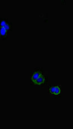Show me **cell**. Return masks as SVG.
<instances>
[{"mask_svg": "<svg viewBox=\"0 0 73 129\" xmlns=\"http://www.w3.org/2000/svg\"><path fill=\"white\" fill-rule=\"evenodd\" d=\"M3 28H4L5 29L7 30V31H9V30H11V28H12L11 23H8L7 22V23H6V25H5V26L3 27Z\"/></svg>", "mask_w": 73, "mask_h": 129, "instance_id": "obj_5", "label": "cell"}, {"mask_svg": "<svg viewBox=\"0 0 73 129\" xmlns=\"http://www.w3.org/2000/svg\"><path fill=\"white\" fill-rule=\"evenodd\" d=\"M7 23V21L6 19H0V28H3Z\"/></svg>", "mask_w": 73, "mask_h": 129, "instance_id": "obj_6", "label": "cell"}, {"mask_svg": "<svg viewBox=\"0 0 73 129\" xmlns=\"http://www.w3.org/2000/svg\"><path fill=\"white\" fill-rule=\"evenodd\" d=\"M7 35V31L4 28H0V38L5 39Z\"/></svg>", "mask_w": 73, "mask_h": 129, "instance_id": "obj_2", "label": "cell"}, {"mask_svg": "<svg viewBox=\"0 0 73 129\" xmlns=\"http://www.w3.org/2000/svg\"><path fill=\"white\" fill-rule=\"evenodd\" d=\"M41 76H42V73L40 71H36L35 73H34L31 77V80L32 81H34L37 79L39 77H40Z\"/></svg>", "mask_w": 73, "mask_h": 129, "instance_id": "obj_3", "label": "cell"}, {"mask_svg": "<svg viewBox=\"0 0 73 129\" xmlns=\"http://www.w3.org/2000/svg\"><path fill=\"white\" fill-rule=\"evenodd\" d=\"M45 77L42 75L40 77H39L36 80L33 81V83L35 84H37V85H41V84H43L45 82Z\"/></svg>", "mask_w": 73, "mask_h": 129, "instance_id": "obj_1", "label": "cell"}, {"mask_svg": "<svg viewBox=\"0 0 73 129\" xmlns=\"http://www.w3.org/2000/svg\"><path fill=\"white\" fill-rule=\"evenodd\" d=\"M55 86L51 87L50 89H49V91H50L51 94H54V92H55Z\"/></svg>", "mask_w": 73, "mask_h": 129, "instance_id": "obj_7", "label": "cell"}, {"mask_svg": "<svg viewBox=\"0 0 73 129\" xmlns=\"http://www.w3.org/2000/svg\"><path fill=\"white\" fill-rule=\"evenodd\" d=\"M61 93V89L59 87V86H55V92H54V94L55 95H59Z\"/></svg>", "mask_w": 73, "mask_h": 129, "instance_id": "obj_4", "label": "cell"}]
</instances>
